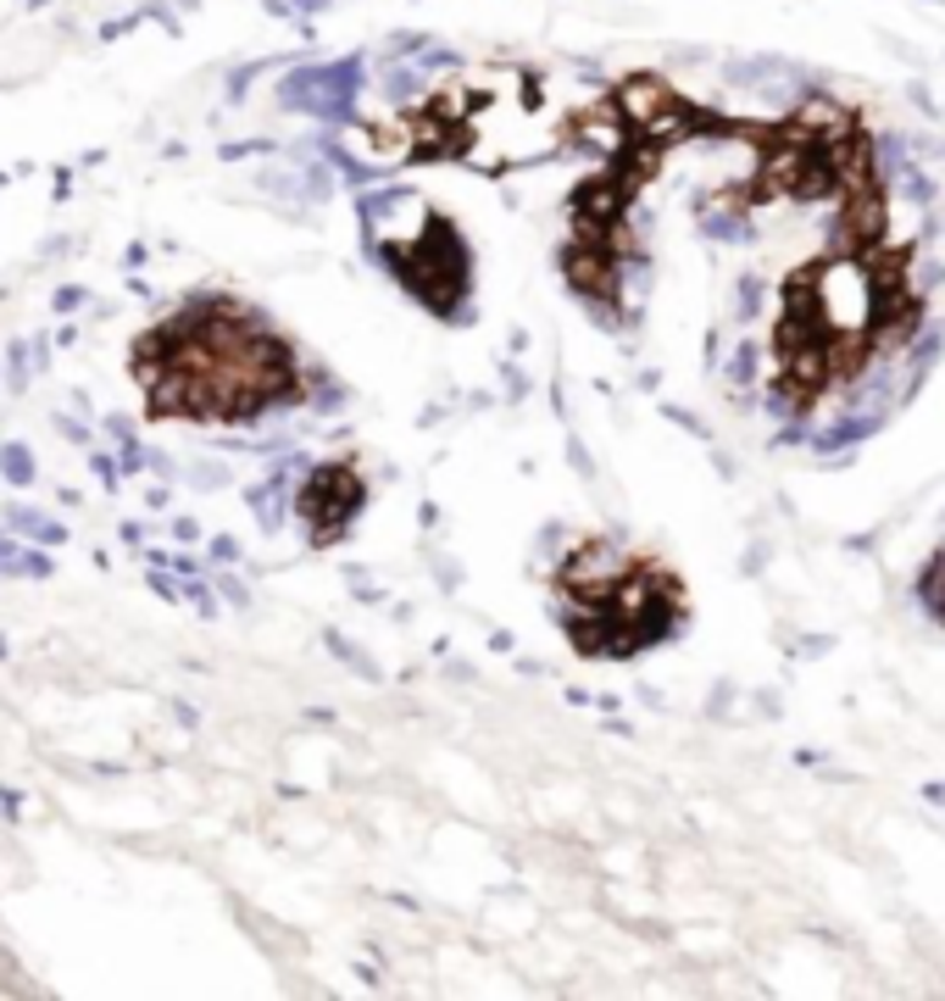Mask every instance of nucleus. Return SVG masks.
<instances>
[{
  "mask_svg": "<svg viewBox=\"0 0 945 1001\" xmlns=\"http://www.w3.org/2000/svg\"><path fill=\"white\" fill-rule=\"evenodd\" d=\"M923 601H929L934 617H945V551L923 567Z\"/></svg>",
  "mask_w": 945,
  "mask_h": 1001,
  "instance_id": "0eeeda50",
  "label": "nucleus"
},
{
  "mask_svg": "<svg viewBox=\"0 0 945 1001\" xmlns=\"http://www.w3.org/2000/svg\"><path fill=\"white\" fill-rule=\"evenodd\" d=\"M7 656H12V640H7V635H0V662H7Z\"/></svg>",
  "mask_w": 945,
  "mask_h": 1001,
  "instance_id": "2eb2a0df",
  "label": "nucleus"
},
{
  "mask_svg": "<svg viewBox=\"0 0 945 1001\" xmlns=\"http://www.w3.org/2000/svg\"><path fill=\"white\" fill-rule=\"evenodd\" d=\"M551 601L574 651L595 662L640 656L684 617V585L673 567L618 540H584L567 551L551 574Z\"/></svg>",
  "mask_w": 945,
  "mask_h": 1001,
  "instance_id": "f03ea898",
  "label": "nucleus"
},
{
  "mask_svg": "<svg viewBox=\"0 0 945 1001\" xmlns=\"http://www.w3.org/2000/svg\"><path fill=\"white\" fill-rule=\"evenodd\" d=\"M89 467L101 473V485H106V490H117V485H123V467H117L106 451H94V456H89Z\"/></svg>",
  "mask_w": 945,
  "mask_h": 1001,
  "instance_id": "f8f14e48",
  "label": "nucleus"
},
{
  "mask_svg": "<svg viewBox=\"0 0 945 1001\" xmlns=\"http://www.w3.org/2000/svg\"><path fill=\"white\" fill-rule=\"evenodd\" d=\"M128 373L146 390L151 423H256L306 406L317 385L301 351L234 296H189L151 323L128 351Z\"/></svg>",
  "mask_w": 945,
  "mask_h": 1001,
  "instance_id": "f257e3e1",
  "label": "nucleus"
},
{
  "mask_svg": "<svg viewBox=\"0 0 945 1001\" xmlns=\"http://www.w3.org/2000/svg\"><path fill=\"white\" fill-rule=\"evenodd\" d=\"M0 813H7V824H17V818H23V790L0 785Z\"/></svg>",
  "mask_w": 945,
  "mask_h": 1001,
  "instance_id": "ddd939ff",
  "label": "nucleus"
},
{
  "mask_svg": "<svg viewBox=\"0 0 945 1001\" xmlns=\"http://www.w3.org/2000/svg\"><path fill=\"white\" fill-rule=\"evenodd\" d=\"M56 428H62V440H73V446H89V440H94L89 423H84V417H67V412H56Z\"/></svg>",
  "mask_w": 945,
  "mask_h": 1001,
  "instance_id": "9b49d317",
  "label": "nucleus"
},
{
  "mask_svg": "<svg viewBox=\"0 0 945 1001\" xmlns=\"http://www.w3.org/2000/svg\"><path fill=\"white\" fill-rule=\"evenodd\" d=\"M373 246H378V262H385L423 306L451 312V306L467 296L472 262H467L462 234H456L440 212L412 207V223H406L401 240H395V234H373Z\"/></svg>",
  "mask_w": 945,
  "mask_h": 1001,
  "instance_id": "7ed1b4c3",
  "label": "nucleus"
},
{
  "mask_svg": "<svg viewBox=\"0 0 945 1001\" xmlns=\"http://www.w3.org/2000/svg\"><path fill=\"white\" fill-rule=\"evenodd\" d=\"M34 473H39V462H34V451H28L23 440H7V446H0V479H7V485L23 490V485H34Z\"/></svg>",
  "mask_w": 945,
  "mask_h": 1001,
  "instance_id": "423d86ee",
  "label": "nucleus"
},
{
  "mask_svg": "<svg viewBox=\"0 0 945 1001\" xmlns=\"http://www.w3.org/2000/svg\"><path fill=\"white\" fill-rule=\"evenodd\" d=\"M28 362H34V373L51 367V340H45V334H34V340H28Z\"/></svg>",
  "mask_w": 945,
  "mask_h": 1001,
  "instance_id": "4468645a",
  "label": "nucleus"
},
{
  "mask_svg": "<svg viewBox=\"0 0 945 1001\" xmlns=\"http://www.w3.org/2000/svg\"><path fill=\"white\" fill-rule=\"evenodd\" d=\"M7 373H12V390H28V373H34L28 340H12V346H7Z\"/></svg>",
  "mask_w": 945,
  "mask_h": 1001,
  "instance_id": "6e6552de",
  "label": "nucleus"
},
{
  "mask_svg": "<svg viewBox=\"0 0 945 1001\" xmlns=\"http://www.w3.org/2000/svg\"><path fill=\"white\" fill-rule=\"evenodd\" d=\"M51 574H56V562L45 551H23V574L17 579H51Z\"/></svg>",
  "mask_w": 945,
  "mask_h": 1001,
  "instance_id": "1a4fd4ad",
  "label": "nucleus"
},
{
  "mask_svg": "<svg viewBox=\"0 0 945 1001\" xmlns=\"http://www.w3.org/2000/svg\"><path fill=\"white\" fill-rule=\"evenodd\" d=\"M362 506H367V479H362L356 462H317L306 473V485L295 490V512L306 523V540L312 546L345 540Z\"/></svg>",
  "mask_w": 945,
  "mask_h": 1001,
  "instance_id": "20e7f679",
  "label": "nucleus"
},
{
  "mask_svg": "<svg viewBox=\"0 0 945 1001\" xmlns=\"http://www.w3.org/2000/svg\"><path fill=\"white\" fill-rule=\"evenodd\" d=\"M84 301H89V290H84V284H62V290L51 296V306H56L62 317H67V312H78Z\"/></svg>",
  "mask_w": 945,
  "mask_h": 1001,
  "instance_id": "9d476101",
  "label": "nucleus"
},
{
  "mask_svg": "<svg viewBox=\"0 0 945 1001\" xmlns=\"http://www.w3.org/2000/svg\"><path fill=\"white\" fill-rule=\"evenodd\" d=\"M7 523L17 535H28L34 546H62L67 540V523H56L51 512H34V506H7Z\"/></svg>",
  "mask_w": 945,
  "mask_h": 1001,
  "instance_id": "39448f33",
  "label": "nucleus"
}]
</instances>
